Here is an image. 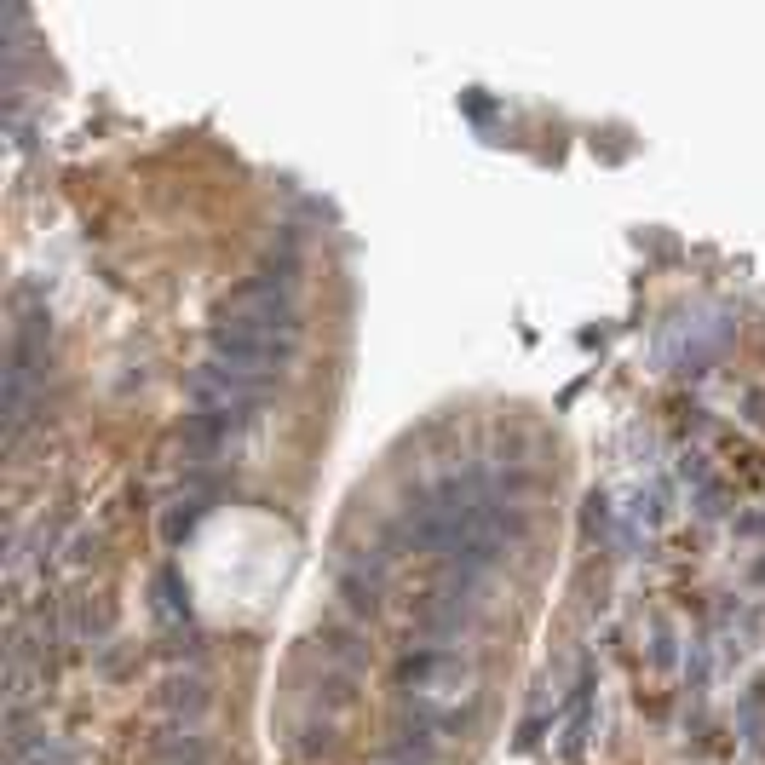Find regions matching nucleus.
<instances>
[{"instance_id": "f257e3e1", "label": "nucleus", "mask_w": 765, "mask_h": 765, "mask_svg": "<svg viewBox=\"0 0 765 765\" xmlns=\"http://www.w3.org/2000/svg\"><path fill=\"white\" fill-rule=\"evenodd\" d=\"M288 357H294V339H271L248 323H213V334H208V363L242 374L253 386H271Z\"/></svg>"}, {"instance_id": "f03ea898", "label": "nucleus", "mask_w": 765, "mask_h": 765, "mask_svg": "<svg viewBox=\"0 0 765 765\" xmlns=\"http://www.w3.org/2000/svg\"><path fill=\"white\" fill-rule=\"evenodd\" d=\"M259 397H265V386L242 380V374L219 369V363H202V369L190 374V409H196L202 420H213V426H230V432H236L242 420L259 409Z\"/></svg>"}, {"instance_id": "7ed1b4c3", "label": "nucleus", "mask_w": 765, "mask_h": 765, "mask_svg": "<svg viewBox=\"0 0 765 765\" xmlns=\"http://www.w3.org/2000/svg\"><path fill=\"white\" fill-rule=\"evenodd\" d=\"M155 702H162V713H167V720H179V725H196L202 713L213 708V685H208L202 673H173V679L162 685V697H155Z\"/></svg>"}, {"instance_id": "20e7f679", "label": "nucleus", "mask_w": 765, "mask_h": 765, "mask_svg": "<svg viewBox=\"0 0 765 765\" xmlns=\"http://www.w3.org/2000/svg\"><path fill=\"white\" fill-rule=\"evenodd\" d=\"M317 656L328 667H339L346 679H357L363 662H369V650H363V639L351 634V627H323V634H317Z\"/></svg>"}, {"instance_id": "39448f33", "label": "nucleus", "mask_w": 765, "mask_h": 765, "mask_svg": "<svg viewBox=\"0 0 765 765\" xmlns=\"http://www.w3.org/2000/svg\"><path fill=\"white\" fill-rule=\"evenodd\" d=\"M202 518V501H173V513L162 518V536L167 541H179V536H190V524Z\"/></svg>"}]
</instances>
